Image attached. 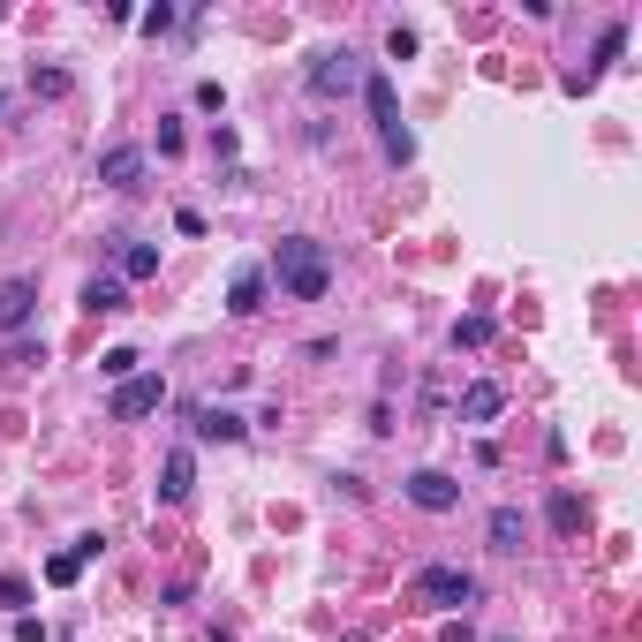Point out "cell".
<instances>
[{"label": "cell", "mask_w": 642, "mask_h": 642, "mask_svg": "<svg viewBox=\"0 0 642 642\" xmlns=\"http://www.w3.org/2000/svg\"><path fill=\"white\" fill-rule=\"evenodd\" d=\"M416 597H423V605H439V612H461V605H476V575H469V567H423Z\"/></svg>", "instance_id": "4"}, {"label": "cell", "mask_w": 642, "mask_h": 642, "mask_svg": "<svg viewBox=\"0 0 642 642\" xmlns=\"http://www.w3.org/2000/svg\"><path fill=\"white\" fill-rule=\"evenodd\" d=\"M189 431H197V439H220V446H235L242 431H250V423H242L235 408H189Z\"/></svg>", "instance_id": "12"}, {"label": "cell", "mask_w": 642, "mask_h": 642, "mask_svg": "<svg viewBox=\"0 0 642 642\" xmlns=\"http://www.w3.org/2000/svg\"><path fill=\"white\" fill-rule=\"evenodd\" d=\"M620 46H627V31H620V23H605V31H597V61H590V76H605V68L620 61ZM590 76H582V84H590ZM567 84H575V76H567ZM582 84H575V91H582Z\"/></svg>", "instance_id": "17"}, {"label": "cell", "mask_w": 642, "mask_h": 642, "mask_svg": "<svg viewBox=\"0 0 642 642\" xmlns=\"http://www.w3.org/2000/svg\"><path fill=\"white\" fill-rule=\"evenodd\" d=\"M227 310H235V318H257V310H265V265H242V272H235Z\"/></svg>", "instance_id": "13"}, {"label": "cell", "mask_w": 642, "mask_h": 642, "mask_svg": "<svg viewBox=\"0 0 642 642\" xmlns=\"http://www.w3.org/2000/svg\"><path fill=\"white\" fill-rule=\"evenodd\" d=\"M484 340H491V318H461L454 325V348H484Z\"/></svg>", "instance_id": "23"}, {"label": "cell", "mask_w": 642, "mask_h": 642, "mask_svg": "<svg viewBox=\"0 0 642 642\" xmlns=\"http://www.w3.org/2000/svg\"><path fill=\"white\" fill-rule=\"evenodd\" d=\"M99 378H114V386H121V378H136V348H106L99 355Z\"/></svg>", "instance_id": "20"}, {"label": "cell", "mask_w": 642, "mask_h": 642, "mask_svg": "<svg viewBox=\"0 0 642 642\" xmlns=\"http://www.w3.org/2000/svg\"><path fill=\"white\" fill-rule=\"evenodd\" d=\"M76 575H84V559H76V552H53L46 559V582H53V590H68Z\"/></svg>", "instance_id": "21"}, {"label": "cell", "mask_w": 642, "mask_h": 642, "mask_svg": "<svg viewBox=\"0 0 642 642\" xmlns=\"http://www.w3.org/2000/svg\"><path fill=\"white\" fill-rule=\"evenodd\" d=\"M272 280H280V295H295V303H325V288H333V250H325L318 235H280Z\"/></svg>", "instance_id": "1"}, {"label": "cell", "mask_w": 642, "mask_h": 642, "mask_svg": "<svg viewBox=\"0 0 642 642\" xmlns=\"http://www.w3.org/2000/svg\"><path fill=\"white\" fill-rule=\"evenodd\" d=\"M152 408H167V378H159V371H136V378H121V386H114V416L121 423L152 416Z\"/></svg>", "instance_id": "5"}, {"label": "cell", "mask_w": 642, "mask_h": 642, "mask_svg": "<svg viewBox=\"0 0 642 642\" xmlns=\"http://www.w3.org/2000/svg\"><path fill=\"white\" fill-rule=\"evenodd\" d=\"M484 529H491V552H507V559L529 544V522H522V507H491V522H484Z\"/></svg>", "instance_id": "14"}, {"label": "cell", "mask_w": 642, "mask_h": 642, "mask_svg": "<svg viewBox=\"0 0 642 642\" xmlns=\"http://www.w3.org/2000/svg\"><path fill=\"white\" fill-rule=\"evenodd\" d=\"M8 371H31V363H46V340H31V333H16L8 340V355H0Z\"/></svg>", "instance_id": "19"}, {"label": "cell", "mask_w": 642, "mask_h": 642, "mask_svg": "<svg viewBox=\"0 0 642 642\" xmlns=\"http://www.w3.org/2000/svg\"><path fill=\"white\" fill-rule=\"evenodd\" d=\"M363 106H371L378 152H386L393 167H408V159H416V136L401 129V99H393V76H386V68H371V76H363Z\"/></svg>", "instance_id": "2"}, {"label": "cell", "mask_w": 642, "mask_h": 642, "mask_svg": "<svg viewBox=\"0 0 642 642\" xmlns=\"http://www.w3.org/2000/svg\"><path fill=\"white\" fill-rule=\"evenodd\" d=\"M84 310H91V318H114V310H129L121 272H91V280H84Z\"/></svg>", "instance_id": "10"}, {"label": "cell", "mask_w": 642, "mask_h": 642, "mask_svg": "<svg viewBox=\"0 0 642 642\" xmlns=\"http://www.w3.org/2000/svg\"><path fill=\"white\" fill-rule=\"evenodd\" d=\"M16 642H46V620H31V612H23V620H16Z\"/></svg>", "instance_id": "25"}, {"label": "cell", "mask_w": 642, "mask_h": 642, "mask_svg": "<svg viewBox=\"0 0 642 642\" xmlns=\"http://www.w3.org/2000/svg\"><path fill=\"white\" fill-rule=\"evenodd\" d=\"M31 318H38V280H31V272L0 280V333H8V340L31 333Z\"/></svg>", "instance_id": "6"}, {"label": "cell", "mask_w": 642, "mask_h": 642, "mask_svg": "<svg viewBox=\"0 0 642 642\" xmlns=\"http://www.w3.org/2000/svg\"><path fill=\"white\" fill-rule=\"evenodd\" d=\"M507 408V386L499 378H476V386H461V423H491Z\"/></svg>", "instance_id": "11"}, {"label": "cell", "mask_w": 642, "mask_h": 642, "mask_svg": "<svg viewBox=\"0 0 642 642\" xmlns=\"http://www.w3.org/2000/svg\"><path fill=\"white\" fill-rule=\"evenodd\" d=\"M114 242H121V250H114L121 288H129V280H152V272H159V250H152V242H129V235H114Z\"/></svg>", "instance_id": "15"}, {"label": "cell", "mask_w": 642, "mask_h": 642, "mask_svg": "<svg viewBox=\"0 0 642 642\" xmlns=\"http://www.w3.org/2000/svg\"><path fill=\"white\" fill-rule=\"evenodd\" d=\"M99 182L106 189H144V152H136V144H106L99 152Z\"/></svg>", "instance_id": "9"}, {"label": "cell", "mask_w": 642, "mask_h": 642, "mask_svg": "<svg viewBox=\"0 0 642 642\" xmlns=\"http://www.w3.org/2000/svg\"><path fill=\"white\" fill-rule=\"evenodd\" d=\"M363 76H371V68L355 61L348 46H318V53H310V68H303V84L318 91V99H348V91H363Z\"/></svg>", "instance_id": "3"}, {"label": "cell", "mask_w": 642, "mask_h": 642, "mask_svg": "<svg viewBox=\"0 0 642 642\" xmlns=\"http://www.w3.org/2000/svg\"><path fill=\"white\" fill-rule=\"evenodd\" d=\"M544 514H552L559 537H582V522H590V507H582L575 491H552V507H544Z\"/></svg>", "instance_id": "16"}, {"label": "cell", "mask_w": 642, "mask_h": 642, "mask_svg": "<svg viewBox=\"0 0 642 642\" xmlns=\"http://www.w3.org/2000/svg\"><path fill=\"white\" fill-rule=\"evenodd\" d=\"M68 91H76V76H68V68H31V99H68Z\"/></svg>", "instance_id": "18"}, {"label": "cell", "mask_w": 642, "mask_h": 642, "mask_svg": "<svg viewBox=\"0 0 642 642\" xmlns=\"http://www.w3.org/2000/svg\"><path fill=\"white\" fill-rule=\"evenodd\" d=\"M408 499H416V507L423 514H454L461 507V484H454V476H446V469H416V476H408Z\"/></svg>", "instance_id": "7"}, {"label": "cell", "mask_w": 642, "mask_h": 642, "mask_svg": "<svg viewBox=\"0 0 642 642\" xmlns=\"http://www.w3.org/2000/svg\"><path fill=\"white\" fill-rule=\"evenodd\" d=\"M386 53H393V61H408V53H416V31H401V23H393V31H386Z\"/></svg>", "instance_id": "24"}, {"label": "cell", "mask_w": 642, "mask_h": 642, "mask_svg": "<svg viewBox=\"0 0 642 642\" xmlns=\"http://www.w3.org/2000/svg\"><path fill=\"white\" fill-rule=\"evenodd\" d=\"M0 605L23 620V605H31V582H23V575H0Z\"/></svg>", "instance_id": "22"}, {"label": "cell", "mask_w": 642, "mask_h": 642, "mask_svg": "<svg viewBox=\"0 0 642 642\" xmlns=\"http://www.w3.org/2000/svg\"><path fill=\"white\" fill-rule=\"evenodd\" d=\"M189 491H197V461H189V446H174L159 461V507H189Z\"/></svg>", "instance_id": "8"}]
</instances>
